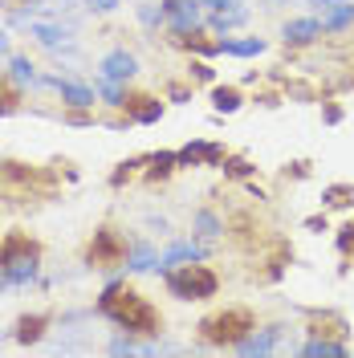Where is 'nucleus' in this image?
<instances>
[{"label":"nucleus","instance_id":"f257e3e1","mask_svg":"<svg viewBox=\"0 0 354 358\" xmlns=\"http://www.w3.org/2000/svg\"><path fill=\"white\" fill-rule=\"evenodd\" d=\"M98 310L106 313L114 326H122L127 334H155V326H159L155 310H151L134 289H118V285H111V289L98 297Z\"/></svg>","mask_w":354,"mask_h":358},{"label":"nucleus","instance_id":"f03ea898","mask_svg":"<svg viewBox=\"0 0 354 358\" xmlns=\"http://www.w3.org/2000/svg\"><path fill=\"white\" fill-rule=\"evenodd\" d=\"M167 289L176 293V297H183V301H199V297H212L216 293V273L204 265H179L167 273Z\"/></svg>","mask_w":354,"mask_h":358},{"label":"nucleus","instance_id":"7ed1b4c3","mask_svg":"<svg viewBox=\"0 0 354 358\" xmlns=\"http://www.w3.org/2000/svg\"><path fill=\"white\" fill-rule=\"evenodd\" d=\"M0 268L8 273L13 285H29L37 277V245H29L24 236H8L0 248Z\"/></svg>","mask_w":354,"mask_h":358},{"label":"nucleus","instance_id":"20e7f679","mask_svg":"<svg viewBox=\"0 0 354 358\" xmlns=\"http://www.w3.org/2000/svg\"><path fill=\"white\" fill-rule=\"evenodd\" d=\"M248 330H253V313L248 310H224V313H216V317L204 322L208 342H232V346H236Z\"/></svg>","mask_w":354,"mask_h":358},{"label":"nucleus","instance_id":"39448f33","mask_svg":"<svg viewBox=\"0 0 354 358\" xmlns=\"http://www.w3.org/2000/svg\"><path fill=\"white\" fill-rule=\"evenodd\" d=\"M29 37L41 49H49V53H73V33L62 21H33L29 24Z\"/></svg>","mask_w":354,"mask_h":358},{"label":"nucleus","instance_id":"423d86ee","mask_svg":"<svg viewBox=\"0 0 354 358\" xmlns=\"http://www.w3.org/2000/svg\"><path fill=\"white\" fill-rule=\"evenodd\" d=\"M163 17L176 33H196L199 29V0H163Z\"/></svg>","mask_w":354,"mask_h":358},{"label":"nucleus","instance_id":"0eeeda50","mask_svg":"<svg viewBox=\"0 0 354 358\" xmlns=\"http://www.w3.org/2000/svg\"><path fill=\"white\" fill-rule=\"evenodd\" d=\"M45 86L57 90V94H62V102L73 106V110H86V106H94V98H98V90L82 86V82H69V78H45Z\"/></svg>","mask_w":354,"mask_h":358},{"label":"nucleus","instance_id":"6e6552de","mask_svg":"<svg viewBox=\"0 0 354 358\" xmlns=\"http://www.w3.org/2000/svg\"><path fill=\"white\" fill-rule=\"evenodd\" d=\"M98 69H102V78H111V82H131L134 73H139V62H134V53H127V49H111Z\"/></svg>","mask_w":354,"mask_h":358},{"label":"nucleus","instance_id":"1a4fd4ad","mask_svg":"<svg viewBox=\"0 0 354 358\" xmlns=\"http://www.w3.org/2000/svg\"><path fill=\"white\" fill-rule=\"evenodd\" d=\"M118 257H122V241L114 236L111 228L94 232V245H90V261H94V265H114Z\"/></svg>","mask_w":354,"mask_h":358},{"label":"nucleus","instance_id":"9d476101","mask_svg":"<svg viewBox=\"0 0 354 358\" xmlns=\"http://www.w3.org/2000/svg\"><path fill=\"white\" fill-rule=\"evenodd\" d=\"M277 342H281V326H269V330H261V334H244L241 342H236V350H241V355H269V350H273V346H277Z\"/></svg>","mask_w":354,"mask_h":358},{"label":"nucleus","instance_id":"9b49d317","mask_svg":"<svg viewBox=\"0 0 354 358\" xmlns=\"http://www.w3.org/2000/svg\"><path fill=\"white\" fill-rule=\"evenodd\" d=\"M318 33H322V21H313V17H306V21H289L285 29H281V37H285L289 45H310Z\"/></svg>","mask_w":354,"mask_h":358},{"label":"nucleus","instance_id":"f8f14e48","mask_svg":"<svg viewBox=\"0 0 354 358\" xmlns=\"http://www.w3.org/2000/svg\"><path fill=\"white\" fill-rule=\"evenodd\" d=\"M155 265H159V252L147 245V241L131 245V252H127V268H131V273H151Z\"/></svg>","mask_w":354,"mask_h":358},{"label":"nucleus","instance_id":"ddd939ff","mask_svg":"<svg viewBox=\"0 0 354 358\" xmlns=\"http://www.w3.org/2000/svg\"><path fill=\"white\" fill-rule=\"evenodd\" d=\"M204 257V248L196 241H183V245H171L163 257H159V268H171V265H183V261H199Z\"/></svg>","mask_w":354,"mask_h":358},{"label":"nucleus","instance_id":"4468645a","mask_svg":"<svg viewBox=\"0 0 354 358\" xmlns=\"http://www.w3.org/2000/svg\"><path fill=\"white\" fill-rule=\"evenodd\" d=\"M351 21H354V4H346V0H338L330 13H322V29L326 33H342Z\"/></svg>","mask_w":354,"mask_h":358},{"label":"nucleus","instance_id":"2eb2a0df","mask_svg":"<svg viewBox=\"0 0 354 358\" xmlns=\"http://www.w3.org/2000/svg\"><path fill=\"white\" fill-rule=\"evenodd\" d=\"M220 159V147L216 143H192L179 151V163H216Z\"/></svg>","mask_w":354,"mask_h":358},{"label":"nucleus","instance_id":"dca6fc26","mask_svg":"<svg viewBox=\"0 0 354 358\" xmlns=\"http://www.w3.org/2000/svg\"><path fill=\"white\" fill-rule=\"evenodd\" d=\"M302 355L306 358H346V346L342 342H326V338H313L302 346Z\"/></svg>","mask_w":354,"mask_h":358},{"label":"nucleus","instance_id":"f3484780","mask_svg":"<svg viewBox=\"0 0 354 358\" xmlns=\"http://www.w3.org/2000/svg\"><path fill=\"white\" fill-rule=\"evenodd\" d=\"M216 49H220V53H232V57H257V53H265V41H261V37H248V41H220Z\"/></svg>","mask_w":354,"mask_h":358},{"label":"nucleus","instance_id":"a211bd4d","mask_svg":"<svg viewBox=\"0 0 354 358\" xmlns=\"http://www.w3.org/2000/svg\"><path fill=\"white\" fill-rule=\"evenodd\" d=\"M8 69H13V82H17V86H37V82H41V78H37V66H33L29 57H21V53L8 62Z\"/></svg>","mask_w":354,"mask_h":358},{"label":"nucleus","instance_id":"6ab92c4d","mask_svg":"<svg viewBox=\"0 0 354 358\" xmlns=\"http://www.w3.org/2000/svg\"><path fill=\"white\" fill-rule=\"evenodd\" d=\"M45 334V317L41 313H33V317H21V326H17V342H37V338Z\"/></svg>","mask_w":354,"mask_h":358},{"label":"nucleus","instance_id":"aec40b11","mask_svg":"<svg viewBox=\"0 0 354 358\" xmlns=\"http://www.w3.org/2000/svg\"><path fill=\"white\" fill-rule=\"evenodd\" d=\"M244 21H248V13L236 4V8H228V13H216V17H212V29H216V33H228V29H236V24H244Z\"/></svg>","mask_w":354,"mask_h":358},{"label":"nucleus","instance_id":"412c9836","mask_svg":"<svg viewBox=\"0 0 354 358\" xmlns=\"http://www.w3.org/2000/svg\"><path fill=\"white\" fill-rule=\"evenodd\" d=\"M192 228H196L199 241H216V236H220V220H216L212 212H196V224H192Z\"/></svg>","mask_w":354,"mask_h":358},{"label":"nucleus","instance_id":"4be33fe9","mask_svg":"<svg viewBox=\"0 0 354 358\" xmlns=\"http://www.w3.org/2000/svg\"><path fill=\"white\" fill-rule=\"evenodd\" d=\"M212 106H216L220 114H232V110H241V94H236L232 86H220L216 94H212Z\"/></svg>","mask_w":354,"mask_h":358},{"label":"nucleus","instance_id":"5701e85b","mask_svg":"<svg viewBox=\"0 0 354 358\" xmlns=\"http://www.w3.org/2000/svg\"><path fill=\"white\" fill-rule=\"evenodd\" d=\"M94 90H98V94H102L111 106H127V102H122V98H127V94H122V82H111V78H102V73H98Z\"/></svg>","mask_w":354,"mask_h":358},{"label":"nucleus","instance_id":"b1692460","mask_svg":"<svg viewBox=\"0 0 354 358\" xmlns=\"http://www.w3.org/2000/svg\"><path fill=\"white\" fill-rule=\"evenodd\" d=\"M139 21L147 24V29L163 24V21H167V17H163V4H143V8H139Z\"/></svg>","mask_w":354,"mask_h":358},{"label":"nucleus","instance_id":"393cba45","mask_svg":"<svg viewBox=\"0 0 354 358\" xmlns=\"http://www.w3.org/2000/svg\"><path fill=\"white\" fill-rule=\"evenodd\" d=\"M326 203H351L354 200V187H346V183H334V187H326V196H322Z\"/></svg>","mask_w":354,"mask_h":358},{"label":"nucleus","instance_id":"a878e982","mask_svg":"<svg viewBox=\"0 0 354 358\" xmlns=\"http://www.w3.org/2000/svg\"><path fill=\"white\" fill-rule=\"evenodd\" d=\"M45 8H49L53 17H73V13H78V0H49Z\"/></svg>","mask_w":354,"mask_h":358},{"label":"nucleus","instance_id":"bb28decb","mask_svg":"<svg viewBox=\"0 0 354 358\" xmlns=\"http://www.w3.org/2000/svg\"><path fill=\"white\" fill-rule=\"evenodd\" d=\"M111 355H139V346H134L131 338H114V342H111Z\"/></svg>","mask_w":354,"mask_h":358},{"label":"nucleus","instance_id":"cd10ccee","mask_svg":"<svg viewBox=\"0 0 354 358\" xmlns=\"http://www.w3.org/2000/svg\"><path fill=\"white\" fill-rule=\"evenodd\" d=\"M179 155H155V176H167V171H176Z\"/></svg>","mask_w":354,"mask_h":358},{"label":"nucleus","instance_id":"c85d7f7f","mask_svg":"<svg viewBox=\"0 0 354 358\" xmlns=\"http://www.w3.org/2000/svg\"><path fill=\"white\" fill-rule=\"evenodd\" d=\"M241 0H199V8H212V13H228V8H236Z\"/></svg>","mask_w":354,"mask_h":358},{"label":"nucleus","instance_id":"c756f323","mask_svg":"<svg viewBox=\"0 0 354 358\" xmlns=\"http://www.w3.org/2000/svg\"><path fill=\"white\" fill-rule=\"evenodd\" d=\"M159 114H163V106H159V102H147V106L134 114V118H139V122H155Z\"/></svg>","mask_w":354,"mask_h":358},{"label":"nucleus","instance_id":"7c9ffc66","mask_svg":"<svg viewBox=\"0 0 354 358\" xmlns=\"http://www.w3.org/2000/svg\"><path fill=\"white\" fill-rule=\"evenodd\" d=\"M224 171H228V176H248L253 167H248L244 159H228V163H224Z\"/></svg>","mask_w":354,"mask_h":358},{"label":"nucleus","instance_id":"2f4dec72","mask_svg":"<svg viewBox=\"0 0 354 358\" xmlns=\"http://www.w3.org/2000/svg\"><path fill=\"white\" fill-rule=\"evenodd\" d=\"M86 4L94 13H114V8H118V0H86Z\"/></svg>","mask_w":354,"mask_h":358},{"label":"nucleus","instance_id":"473e14b6","mask_svg":"<svg viewBox=\"0 0 354 358\" xmlns=\"http://www.w3.org/2000/svg\"><path fill=\"white\" fill-rule=\"evenodd\" d=\"M310 4H313V8H318V13H330V8H334V4H338V0H310Z\"/></svg>","mask_w":354,"mask_h":358},{"label":"nucleus","instance_id":"72a5a7b5","mask_svg":"<svg viewBox=\"0 0 354 358\" xmlns=\"http://www.w3.org/2000/svg\"><path fill=\"white\" fill-rule=\"evenodd\" d=\"M4 49H8V33H4V29H0V53H4Z\"/></svg>","mask_w":354,"mask_h":358},{"label":"nucleus","instance_id":"f704fd0d","mask_svg":"<svg viewBox=\"0 0 354 358\" xmlns=\"http://www.w3.org/2000/svg\"><path fill=\"white\" fill-rule=\"evenodd\" d=\"M261 4H269V8H277V4H289V0H261Z\"/></svg>","mask_w":354,"mask_h":358},{"label":"nucleus","instance_id":"c9c22d12","mask_svg":"<svg viewBox=\"0 0 354 358\" xmlns=\"http://www.w3.org/2000/svg\"><path fill=\"white\" fill-rule=\"evenodd\" d=\"M0 73H4V69H0Z\"/></svg>","mask_w":354,"mask_h":358}]
</instances>
